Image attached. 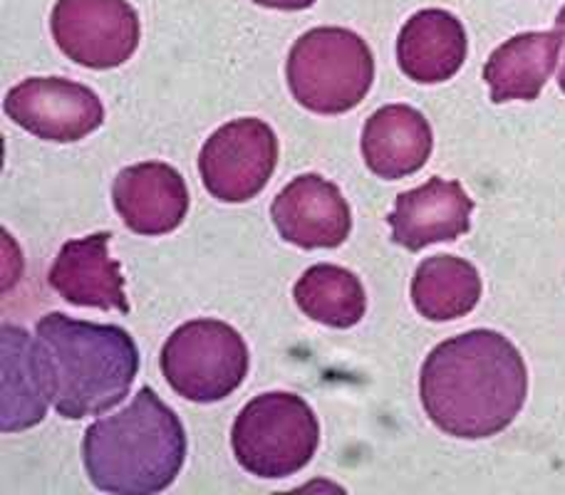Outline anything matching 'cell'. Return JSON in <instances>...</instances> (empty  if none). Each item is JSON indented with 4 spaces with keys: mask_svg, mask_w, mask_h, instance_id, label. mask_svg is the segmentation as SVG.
<instances>
[{
    "mask_svg": "<svg viewBox=\"0 0 565 495\" xmlns=\"http://www.w3.org/2000/svg\"><path fill=\"white\" fill-rule=\"evenodd\" d=\"M419 397L434 427L447 437H497L526 403V362L501 332L469 330L429 352L419 374Z\"/></svg>",
    "mask_w": 565,
    "mask_h": 495,
    "instance_id": "cell-1",
    "label": "cell"
},
{
    "mask_svg": "<svg viewBox=\"0 0 565 495\" xmlns=\"http://www.w3.org/2000/svg\"><path fill=\"white\" fill-rule=\"evenodd\" d=\"M35 365L47 401L79 421L122 403L139 372V349L125 327L50 312L35 327Z\"/></svg>",
    "mask_w": 565,
    "mask_h": 495,
    "instance_id": "cell-2",
    "label": "cell"
},
{
    "mask_svg": "<svg viewBox=\"0 0 565 495\" xmlns=\"http://www.w3.org/2000/svg\"><path fill=\"white\" fill-rule=\"evenodd\" d=\"M184 461V423L149 387L122 411L95 421L83 439L87 478L97 491L115 495L167 491Z\"/></svg>",
    "mask_w": 565,
    "mask_h": 495,
    "instance_id": "cell-3",
    "label": "cell"
},
{
    "mask_svg": "<svg viewBox=\"0 0 565 495\" xmlns=\"http://www.w3.org/2000/svg\"><path fill=\"white\" fill-rule=\"evenodd\" d=\"M286 77L300 107L316 115H345L367 97L375 57L352 30L312 28L292 45Z\"/></svg>",
    "mask_w": 565,
    "mask_h": 495,
    "instance_id": "cell-4",
    "label": "cell"
},
{
    "mask_svg": "<svg viewBox=\"0 0 565 495\" xmlns=\"http://www.w3.org/2000/svg\"><path fill=\"white\" fill-rule=\"evenodd\" d=\"M231 446L241 469L258 478L296 476L316 456L320 423L306 399L290 391H268L238 411Z\"/></svg>",
    "mask_w": 565,
    "mask_h": 495,
    "instance_id": "cell-5",
    "label": "cell"
},
{
    "mask_svg": "<svg viewBox=\"0 0 565 495\" xmlns=\"http://www.w3.org/2000/svg\"><path fill=\"white\" fill-rule=\"evenodd\" d=\"M248 345L221 320H191L171 332L159 355L161 374L179 397L214 403L231 397L248 374Z\"/></svg>",
    "mask_w": 565,
    "mask_h": 495,
    "instance_id": "cell-6",
    "label": "cell"
},
{
    "mask_svg": "<svg viewBox=\"0 0 565 495\" xmlns=\"http://www.w3.org/2000/svg\"><path fill=\"white\" fill-rule=\"evenodd\" d=\"M278 166V137L268 122L241 117L218 127L199 154L206 191L224 204H246L266 189Z\"/></svg>",
    "mask_w": 565,
    "mask_h": 495,
    "instance_id": "cell-7",
    "label": "cell"
},
{
    "mask_svg": "<svg viewBox=\"0 0 565 495\" xmlns=\"http://www.w3.org/2000/svg\"><path fill=\"white\" fill-rule=\"evenodd\" d=\"M57 47L89 69L125 65L139 47V15L127 0H57L50 15Z\"/></svg>",
    "mask_w": 565,
    "mask_h": 495,
    "instance_id": "cell-8",
    "label": "cell"
},
{
    "mask_svg": "<svg viewBox=\"0 0 565 495\" xmlns=\"http://www.w3.org/2000/svg\"><path fill=\"white\" fill-rule=\"evenodd\" d=\"M6 115L30 134L70 144L105 122V107L93 89L63 77H30L6 95Z\"/></svg>",
    "mask_w": 565,
    "mask_h": 495,
    "instance_id": "cell-9",
    "label": "cell"
},
{
    "mask_svg": "<svg viewBox=\"0 0 565 495\" xmlns=\"http://www.w3.org/2000/svg\"><path fill=\"white\" fill-rule=\"evenodd\" d=\"M270 218L288 244L316 250L338 248L352 230V214L342 191L318 174H302L276 196Z\"/></svg>",
    "mask_w": 565,
    "mask_h": 495,
    "instance_id": "cell-10",
    "label": "cell"
},
{
    "mask_svg": "<svg viewBox=\"0 0 565 495\" xmlns=\"http://www.w3.org/2000/svg\"><path fill=\"white\" fill-rule=\"evenodd\" d=\"M113 201L125 226L139 236H167L184 224L189 214L184 176L161 161H145L119 171Z\"/></svg>",
    "mask_w": 565,
    "mask_h": 495,
    "instance_id": "cell-11",
    "label": "cell"
},
{
    "mask_svg": "<svg viewBox=\"0 0 565 495\" xmlns=\"http://www.w3.org/2000/svg\"><path fill=\"white\" fill-rule=\"evenodd\" d=\"M473 201L459 181L434 176L424 186L399 194L390 214L392 240L407 250L457 240L469 230Z\"/></svg>",
    "mask_w": 565,
    "mask_h": 495,
    "instance_id": "cell-12",
    "label": "cell"
},
{
    "mask_svg": "<svg viewBox=\"0 0 565 495\" xmlns=\"http://www.w3.org/2000/svg\"><path fill=\"white\" fill-rule=\"evenodd\" d=\"M109 238L113 236L103 230L67 240L47 272V282L70 305L117 310L127 315L125 278L119 262L109 258Z\"/></svg>",
    "mask_w": 565,
    "mask_h": 495,
    "instance_id": "cell-13",
    "label": "cell"
},
{
    "mask_svg": "<svg viewBox=\"0 0 565 495\" xmlns=\"http://www.w3.org/2000/svg\"><path fill=\"white\" fill-rule=\"evenodd\" d=\"M467 30L461 20L441 8L412 15L397 37V63L419 85L447 83L467 60Z\"/></svg>",
    "mask_w": 565,
    "mask_h": 495,
    "instance_id": "cell-14",
    "label": "cell"
},
{
    "mask_svg": "<svg viewBox=\"0 0 565 495\" xmlns=\"http://www.w3.org/2000/svg\"><path fill=\"white\" fill-rule=\"evenodd\" d=\"M431 127L419 109L387 105L372 115L362 129V157L372 174L397 181L417 174L431 157Z\"/></svg>",
    "mask_w": 565,
    "mask_h": 495,
    "instance_id": "cell-15",
    "label": "cell"
},
{
    "mask_svg": "<svg viewBox=\"0 0 565 495\" xmlns=\"http://www.w3.org/2000/svg\"><path fill=\"white\" fill-rule=\"evenodd\" d=\"M561 57V35L551 33H521L493 50L483 79L491 89V103L503 105L511 99L533 103L543 85L556 69Z\"/></svg>",
    "mask_w": 565,
    "mask_h": 495,
    "instance_id": "cell-16",
    "label": "cell"
},
{
    "mask_svg": "<svg viewBox=\"0 0 565 495\" xmlns=\"http://www.w3.org/2000/svg\"><path fill=\"white\" fill-rule=\"evenodd\" d=\"M481 276L469 260L434 256L419 262L412 280V302L431 322L459 320L479 305Z\"/></svg>",
    "mask_w": 565,
    "mask_h": 495,
    "instance_id": "cell-17",
    "label": "cell"
},
{
    "mask_svg": "<svg viewBox=\"0 0 565 495\" xmlns=\"http://www.w3.org/2000/svg\"><path fill=\"white\" fill-rule=\"evenodd\" d=\"M292 298L302 315L335 330L355 327L367 310V295L360 278L330 262H318L302 272Z\"/></svg>",
    "mask_w": 565,
    "mask_h": 495,
    "instance_id": "cell-18",
    "label": "cell"
},
{
    "mask_svg": "<svg viewBox=\"0 0 565 495\" xmlns=\"http://www.w3.org/2000/svg\"><path fill=\"white\" fill-rule=\"evenodd\" d=\"M47 397L35 365V342L23 327H3V431L15 433L43 421Z\"/></svg>",
    "mask_w": 565,
    "mask_h": 495,
    "instance_id": "cell-19",
    "label": "cell"
},
{
    "mask_svg": "<svg viewBox=\"0 0 565 495\" xmlns=\"http://www.w3.org/2000/svg\"><path fill=\"white\" fill-rule=\"evenodd\" d=\"M254 3L274 10H306L316 3V0H254Z\"/></svg>",
    "mask_w": 565,
    "mask_h": 495,
    "instance_id": "cell-20",
    "label": "cell"
},
{
    "mask_svg": "<svg viewBox=\"0 0 565 495\" xmlns=\"http://www.w3.org/2000/svg\"><path fill=\"white\" fill-rule=\"evenodd\" d=\"M556 33L561 35V50H563V60H561V73H558V85L565 93V6L561 8V13L556 18Z\"/></svg>",
    "mask_w": 565,
    "mask_h": 495,
    "instance_id": "cell-21",
    "label": "cell"
}]
</instances>
